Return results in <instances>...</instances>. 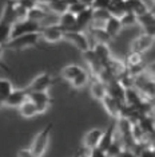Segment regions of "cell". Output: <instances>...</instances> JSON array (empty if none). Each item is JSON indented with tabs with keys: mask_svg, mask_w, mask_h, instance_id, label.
Instances as JSON below:
<instances>
[{
	"mask_svg": "<svg viewBox=\"0 0 155 157\" xmlns=\"http://www.w3.org/2000/svg\"><path fill=\"white\" fill-rule=\"evenodd\" d=\"M106 90H107V94L110 95V97H112L121 103H124V90H126V87L123 86L118 79H112V81L108 82V83H106Z\"/></svg>",
	"mask_w": 155,
	"mask_h": 157,
	"instance_id": "14",
	"label": "cell"
},
{
	"mask_svg": "<svg viewBox=\"0 0 155 157\" xmlns=\"http://www.w3.org/2000/svg\"><path fill=\"white\" fill-rule=\"evenodd\" d=\"M39 39H40V35H39V33L24 34V35H20V36L9 39V40L7 42V43L3 44L2 47L7 48V50H13V51H19V50L30 48V47H36V48H40V50H47L45 47L39 46Z\"/></svg>",
	"mask_w": 155,
	"mask_h": 157,
	"instance_id": "1",
	"label": "cell"
},
{
	"mask_svg": "<svg viewBox=\"0 0 155 157\" xmlns=\"http://www.w3.org/2000/svg\"><path fill=\"white\" fill-rule=\"evenodd\" d=\"M139 63H143V59H142V54H138V52H131L127 56V62H126V66L127 67H131V66H135V65H139Z\"/></svg>",
	"mask_w": 155,
	"mask_h": 157,
	"instance_id": "31",
	"label": "cell"
},
{
	"mask_svg": "<svg viewBox=\"0 0 155 157\" xmlns=\"http://www.w3.org/2000/svg\"><path fill=\"white\" fill-rule=\"evenodd\" d=\"M51 130H52V124H48L34 138L32 145H31V153H32L34 157H43L44 153L47 152V148L50 145Z\"/></svg>",
	"mask_w": 155,
	"mask_h": 157,
	"instance_id": "2",
	"label": "cell"
},
{
	"mask_svg": "<svg viewBox=\"0 0 155 157\" xmlns=\"http://www.w3.org/2000/svg\"><path fill=\"white\" fill-rule=\"evenodd\" d=\"M0 20L4 23H8V24H12L16 22V16H15V3L13 2H7V4L3 10V13H2V17Z\"/></svg>",
	"mask_w": 155,
	"mask_h": 157,
	"instance_id": "23",
	"label": "cell"
},
{
	"mask_svg": "<svg viewBox=\"0 0 155 157\" xmlns=\"http://www.w3.org/2000/svg\"><path fill=\"white\" fill-rule=\"evenodd\" d=\"M90 91L94 99L96 101H102V98L107 94L106 90V83H103L102 81H99L98 78H91V85H90Z\"/></svg>",
	"mask_w": 155,
	"mask_h": 157,
	"instance_id": "18",
	"label": "cell"
},
{
	"mask_svg": "<svg viewBox=\"0 0 155 157\" xmlns=\"http://www.w3.org/2000/svg\"><path fill=\"white\" fill-rule=\"evenodd\" d=\"M80 3H83L84 6H87V7H91V4H92V2L94 0H79Z\"/></svg>",
	"mask_w": 155,
	"mask_h": 157,
	"instance_id": "40",
	"label": "cell"
},
{
	"mask_svg": "<svg viewBox=\"0 0 155 157\" xmlns=\"http://www.w3.org/2000/svg\"><path fill=\"white\" fill-rule=\"evenodd\" d=\"M103 30L107 33V35L110 36L111 39H114L118 36V34L121 33L122 30V24H121V20L118 17H114V16H110L107 20L104 22L103 24Z\"/></svg>",
	"mask_w": 155,
	"mask_h": 157,
	"instance_id": "16",
	"label": "cell"
},
{
	"mask_svg": "<svg viewBox=\"0 0 155 157\" xmlns=\"http://www.w3.org/2000/svg\"><path fill=\"white\" fill-rule=\"evenodd\" d=\"M63 39L71 42L80 52H84L90 48V40L80 31H63Z\"/></svg>",
	"mask_w": 155,
	"mask_h": 157,
	"instance_id": "4",
	"label": "cell"
},
{
	"mask_svg": "<svg viewBox=\"0 0 155 157\" xmlns=\"http://www.w3.org/2000/svg\"><path fill=\"white\" fill-rule=\"evenodd\" d=\"M15 16H16V22L17 20L27 19V10L16 2H15Z\"/></svg>",
	"mask_w": 155,
	"mask_h": 157,
	"instance_id": "33",
	"label": "cell"
},
{
	"mask_svg": "<svg viewBox=\"0 0 155 157\" xmlns=\"http://www.w3.org/2000/svg\"><path fill=\"white\" fill-rule=\"evenodd\" d=\"M90 79H91L90 73H87L86 70H83L82 73L78 74V75L74 78L71 82H70V83H71V86L75 89V90H78V89H82V87L86 86V85L90 82Z\"/></svg>",
	"mask_w": 155,
	"mask_h": 157,
	"instance_id": "26",
	"label": "cell"
},
{
	"mask_svg": "<svg viewBox=\"0 0 155 157\" xmlns=\"http://www.w3.org/2000/svg\"><path fill=\"white\" fill-rule=\"evenodd\" d=\"M88 157H106V153L96 146V148L91 149V151L88 152Z\"/></svg>",
	"mask_w": 155,
	"mask_h": 157,
	"instance_id": "39",
	"label": "cell"
},
{
	"mask_svg": "<svg viewBox=\"0 0 155 157\" xmlns=\"http://www.w3.org/2000/svg\"><path fill=\"white\" fill-rule=\"evenodd\" d=\"M103 136V130L102 129H91L87 132L83 137V151L90 152L91 149L96 148L99 145V141Z\"/></svg>",
	"mask_w": 155,
	"mask_h": 157,
	"instance_id": "13",
	"label": "cell"
},
{
	"mask_svg": "<svg viewBox=\"0 0 155 157\" xmlns=\"http://www.w3.org/2000/svg\"><path fill=\"white\" fill-rule=\"evenodd\" d=\"M54 83V78L51 74L48 73H41L39 74L36 78H34V81L28 85L27 87H24L27 90V93H32V91H47L51 87V85Z\"/></svg>",
	"mask_w": 155,
	"mask_h": 157,
	"instance_id": "5",
	"label": "cell"
},
{
	"mask_svg": "<svg viewBox=\"0 0 155 157\" xmlns=\"http://www.w3.org/2000/svg\"><path fill=\"white\" fill-rule=\"evenodd\" d=\"M154 44V36L142 34L136 36L130 44V51L131 52H138V54H143L147 50H150Z\"/></svg>",
	"mask_w": 155,
	"mask_h": 157,
	"instance_id": "8",
	"label": "cell"
},
{
	"mask_svg": "<svg viewBox=\"0 0 155 157\" xmlns=\"http://www.w3.org/2000/svg\"><path fill=\"white\" fill-rule=\"evenodd\" d=\"M17 109H19V113H20V116H22L23 118H34V117H36L39 114L38 108L35 106V103L31 101V99H28V98Z\"/></svg>",
	"mask_w": 155,
	"mask_h": 157,
	"instance_id": "21",
	"label": "cell"
},
{
	"mask_svg": "<svg viewBox=\"0 0 155 157\" xmlns=\"http://www.w3.org/2000/svg\"><path fill=\"white\" fill-rule=\"evenodd\" d=\"M87 30H90L88 31V34H90V36L95 40V43H104V44H108V42L111 40V38L107 35V33L103 30V27H88ZM94 43V44H95Z\"/></svg>",
	"mask_w": 155,
	"mask_h": 157,
	"instance_id": "22",
	"label": "cell"
},
{
	"mask_svg": "<svg viewBox=\"0 0 155 157\" xmlns=\"http://www.w3.org/2000/svg\"><path fill=\"white\" fill-rule=\"evenodd\" d=\"M82 71H83V69L80 66H78V65H68V66H66L64 69L60 71V77L63 78V79L71 82L74 78H75L79 73H82Z\"/></svg>",
	"mask_w": 155,
	"mask_h": 157,
	"instance_id": "25",
	"label": "cell"
},
{
	"mask_svg": "<svg viewBox=\"0 0 155 157\" xmlns=\"http://www.w3.org/2000/svg\"><path fill=\"white\" fill-rule=\"evenodd\" d=\"M107 10H108V12H110L111 16L118 17V19L127 12L124 0H111V4H110V7H108Z\"/></svg>",
	"mask_w": 155,
	"mask_h": 157,
	"instance_id": "24",
	"label": "cell"
},
{
	"mask_svg": "<svg viewBox=\"0 0 155 157\" xmlns=\"http://www.w3.org/2000/svg\"><path fill=\"white\" fill-rule=\"evenodd\" d=\"M11 28H12L11 24L0 20V46H3L9 40V38H11Z\"/></svg>",
	"mask_w": 155,
	"mask_h": 157,
	"instance_id": "28",
	"label": "cell"
},
{
	"mask_svg": "<svg viewBox=\"0 0 155 157\" xmlns=\"http://www.w3.org/2000/svg\"><path fill=\"white\" fill-rule=\"evenodd\" d=\"M106 157H107V156H106Z\"/></svg>",
	"mask_w": 155,
	"mask_h": 157,
	"instance_id": "42",
	"label": "cell"
},
{
	"mask_svg": "<svg viewBox=\"0 0 155 157\" xmlns=\"http://www.w3.org/2000/svg\"><path fill=\"white\" fill-rule=\"evenodd\" d=\"M91 48H92L94 54L96 55V58L99 59V62L102 63V65L103 66L107 65L108 60L111 59V52H110L108 46L104 44V43H95Z\"/></svg>",
	"mask_w": 155,
	"mask_h": 157,
	"instance_id": "17",
	"label": "cell"
},
{
	"mask_svg": "<svg viewBox=\"0 0 155 157\" xmlns=\"http://www.w3.org/2000/svg\"><path fill=\"white\" fill-rule=\"evenodd\" d=\"M3 50H4V48H3L2 46H0V69L4 70L5 73H8V74H13V73H12V70L9 69V67L4 63V60H3Z\"/></svg>",
	"mask_w": 155,
	"mask_h": 157,
	"instance_id": "38",
	"label": "cell"
},
{
	"mask_svg": "<svg viewBox=\"0 0 155 157\" xmlns=\"http://www.w3.org/2000/svg\"><path fill=\"white\" fill-rule=\"evenodd\" d=\"M124 4L126 8H127V12H132L136 16L143 15L147 11H150L143 0H124Z\"/></svg>",
	"mask_w": 155,
	"mask_h": 157,
	"instance_id": "19",
	"label": "cell"
},
{
	"mask_svg": "<svg viewBox=\"0 0 155 157\" xmlns=\"http://www.w3.org/2000/svg\"><path fill=\"white\" fill-rule=\"evenodd\" d=\"M91 23H92V8H91V7H87L84 11H82L80 13L76 15L75 26H74L72 31L84 33V31L91 26Z\"/></svg>",
	"mask_w": 155,
	"mask_h": 157,
	"instance_id": "10",
	"label": "cell"
},
{
	"mask_svg": "<svg viewBox=\"0 0 155 157\" xmlns=\"http://www.w3.org/2000/svg\"><path fill=\"white\" fill-rule=\"evenodd\" d=\"M116 157H138L135 152L132 149H127V148H123L121 152L116 155Z\"/></svg>",
	"mask_w": 155,
	"mask_h": 157,
	"instance_id": "37",
	"label": "cell"
},
{
	"mask_svg": "<svg viewBox=\"0 0 155 157\" xmlns=\"http://www.w3.org/2000/svg\"><path fill=\"white\" fill-rule=\"evenodd\" d=\"M39 35H40V38L43 39L44 42H47V43H58V42L63 40V30L58 24L41 27Z\"/></svg>",
	"mask_w": 155,
	"mask_h": 157,
	"instance_id": "6",
	"label": "cell"
},
{
	"mask_svg": "<svg viewBox=\"0 0 155 157\" xmlns=\"http://www.w3.org/2000/svg\"><path fill=\"white\" fill-rule=\"evenodd\" d=\"M41 30V24L38 22H34V20L30 19H23V20H17L12 24L11 28V38H16L20 36V35L24 34H32V33H40Z\"/></svg>",
	"mask_w": 155,
	"mask_h": 157,
	"instance_id": "3",
	"label": "cell"
},
{
	"mask_svg": "<svg viewBox=\"0 0 155 157\" xmlns=\"http://www.w3.org/2000/svg\"><path fill=\"white\" fill-rule=\"evenodd\" d=\"M111 4V0H94L91 8L92 10H107Z\"/></svg>",
	"mask_w": 155,
	"mask_h": 157,
	"instance_id": "34",
	"label": "cell"
},
{
	"mask_svg": "<svg viewBox=\"0 0 155 157\" xmlns=\"http://www.w3.org/2000/svg\"><path fill=\"white\" fill-rule=\"evenodd\" d=\"M75 19H76V15L66 11L58 16V26L63 31H72L74 26H75Z\"/></svg>",
	"mask_w": 155,
	"mask_h": 157,
	"instance_id": "20",
	"label": "cell"
},
{
	"mask_svg": "<svg viewBox=\"0 0 155 157\" xmlns=\"http://www.w3.org/2000/svg\"><path fill=\"white\" fill-rule=\"evenodd\" d=\"M47 10L50 11L51 13H55V15H60V13L66 12L67 11V6L63 0H54V2H50L45 4Z\"/></svg>",
	"mask_w": 155,
	"mask_h": 157,
	"instance_id": "27",
	"label": "cell"
},
{
	"mask_svg": "<svg viewBox=\"0 0 155 157\" xmlns=\"http://www.w3.org/2000/svg\"><path fill=\"white\" fill-rule=\"evenodd\" d=\"M136 24H139L143 30V34L154 36L155 34V15L154 12L147 11L143 15L136 16Z\"/></svg>",
	"mask_w": 155,
	"mask_h": 157,
	"instance_id": "9",
	"label": "cell"
},
{
	"mask_svg": "<svg viewBox=\"0 0 155 157\" xmlns=\"http://www.w3.org/2000/svg\"><path fill=\"white\" fill-rule=\"evenodd\" d=\"M86 8H87V6H84L83 3H80L79 0H76L75 3H72V4H70L68 7H67V11L74 13V15H78V13H80L82 11H84Z\"/></svg>",
	"mask_w": 155,
	"mask_h": 157,
	"instance_id": "32",
	"label": "cell"
},
{
	"mask_svg": "<svg viewBox=\"0 0 155 157\" xmlns=\"http://www.w3.org/2000/svg\"><path fill=\"white\" fill-rule=\"evenodd\" d=\"M122 27H130L136 24V15H134L132 12H126L123 16L119 17Z\"/></svg>",
	"mask_w": 155,
	"mask_h": 157,
	"instance_id": "30",
	"label": "cell"
},
{
	"mask_svg": "<svg viewBox=\"0 0 155 157\" xmlns=\"http://www.w3.org/2000/svg\"><path fill=\"white\" fill-rule=\"evenodd\" d=\"M102 103H103L106 112L108 113V116L111 117L112 120H118L121 117V109L124 103H121L118 102L116 99H114L112 97H110L108 94H106L103 98H102Z\"/></svg>",
	"mask_w": 155,
	"mask_h": 157,
	"instance_id": "11",
	"label": "cell"
},
{
	"mask_svg": "<svg viewBox=\"0 0 155 157\" xmlns=\"http://www.w3.org/2000/svg\"><path fill=\"white\" fill-rule=\"evenodd\" d=\"M78 157H88V152H86V151H84V152H80V155L78 156Z\"/></svg>",
	"mask_w": 155,
	"mask_h": 157,
	"instance_id": "41",
	"label": "cell"
},
{
	"mask_svg": "<svg viewBox=\"0 0 155 157\" xmlns=\"http://www.w3.org/2000/svg\"><path fill=\"white\" fill-rule=\"evenodd\" d=\"M111 15L108 10H92V23H103Z\"/></svg>",
	"mask_w": 155,
	"mask_h": 157,
	"instance_id": "29",
	"label": "cell"
},
{
	"mask_svg": "<svg viewBox=\"0 0 155 157\" xmlns=\"http://www.w3.org/2000/svg\"><path fill=\"white\" fill-rule=\"evenodd\" d=\"M28 99H31L35 106L38 108L39 114L44 113L45 110L51 106L52 99L48 95L47 91H32V93H28Z\"/></svg>",
	"mask_w": 155,
	"mask_h": 157,
	"instance_id": "7",
	"label": "cell"
},
{
	"mask_svg": "<svg viewBox=\"0 0 155 157\" xmlns=\"http://www.w3.org/2000/svg\"><path fill=\"white\" fill-rule=\"evenodd\" d=\"M16 3H19L22 7H24L27 11L28 10H31V8H34V7L38 4L36 0H16Z\"/></svg>",
	"mask_w": 155,
	"mask_h": 157,
	"instance_id": "36",
	"label": "cell"
},
{
	"mask_svg": "<svg viewBox=\"0 0 155 157\" xmlns=\"http://www.w3.org/2000/svg\"><path fill=\"white\" fill-rule=\"evenodd\" d=\"M28 98V93L26 89H20V90H13L8 94V97L4 99L3 106H8V108H19L22 103Z\"/></svg>",
	"mask_w": 155,
	"mask_h": 157,
	"instance_id": "12",
	"label": "cell"
},
{
	"mask_svg": "<svg viewBox=\"0 0 155 157\" xmlns=\"http://www.w3.org/2000/svg\"><path fill=\"white\" fill-rule=\"evenodd\" d=\"M138 157H155V152H154V148L149 145H144L142 149L139 151L138 153Z\"/></svg>",
	"mask_w": 155,
	"mask_h": 157,
	"instance_id": "35",
	"label": "cell"
},
{
	"mask_svg": "<svg viewBox=\"0 0 155 157\" xmlns=\"http://www.w3.org/2000/svg\"><path fill=\"white\" fill-rule=\"evenodd\" d=\"M48 13H51L50 11L47 10L45 4H36L34 8L28 10L27 11V19L30 20H34V22H38V23H41L45 17L48 16Z\"/></svg>",
	"mask_w": 155,
	"mask_h": 157,
	"instance_id": "15",
	"label": "cell"
}]
</instances>
